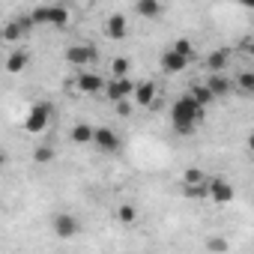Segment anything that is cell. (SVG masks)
Wrapping results in <instances>:
<instances>
[{
  "mask_svg": "<svg viewBox=\"0 0 254 254\" xmlns=\"http://www.w3.org/2000/svg\"><path fill=\"white\" fill-rule=\"evenodd\" d=\"M30 24H51V27H66L69 24V9L60 3H45L30 12Z\"/></svg>",
  "mask_w": 254,
  "mask_h": 254,
  "instance_id": "cell-2",
  "label": "cell"
},
{
  "mask_svg": "<svg viewBox=\"0 0 254 254\" xmlns=\"http://www.w3.org/2000/svg\"><path fill=\"white\" fill-rule=\"evenodd\" d=\"M30 27H33V24H30V18H18V21H9V24L3 27V39L15 45V42H21V39H24V33H27Z\"/></svg>",
  "mask_w": 254,
  "mask_h": 254,
  "instance_id": "cell-12",
  "label": "cell"
},
{
  "mask_svg": "<svg viewBox=\"0 0 254 254\" xmlns=\"http://www.w3.org/2000/svg\"><path fill=\"white\" fill-rule=\"evenodd\" d=\"M96 60H99L96 45H72V48L66 51V63H69V66H78V69L93 66Z\"/></svg>",
  "mask_w": 254,
  "mask_h": 254,
  "instance_id": "cell-5",
  "label": "cell"
},
{
  "mask_svg": "<svg viewBox=\"0 0 254 254\" xmlns=\"http://www.w3.org/2000/svg\"><path fill=\"white\" fill-rule=\"evenodd\" d=\"M156 96H159L156 81H141V84H135V90H132V99H135V105H141V108H153V105H156Z\"/></svg>",
  "mask_w": 254,
  "mask_h": 254,
  "instance_id": "cell-9",
  "label": "cell"
},
{
  "mask_svg": "<svg viewBox=\"0 0 254 254\" xmlns=\"http://www.w3.org/2000/svg\"><path fill=\"white\" fill-rule=\"evenodd\" d=\"M105 33H108V39H123L126 33H129V24H126V15H111L108 21H105Z\"/></svg>",
  "mask_w": 254,
  "mask_h": 254,
  "instance_id": "cell-14",
  "label": "cell"
},
{
  "mask_svg": "<svg viewBox=\"0 0 254 254\" xmlns=\"http://www.w3.org/2000/svg\"><path fill=\"white\" fill-rule=\"evenodd\" d=\"M203 87L209 90V96H212V99H218V96H227V93L233 90V81H230V75H227V72H221V75H206Z\"/></svg>",
  "mask_w": 254,
  "mask_h": 254,
  "instance_id": "cell-10",
  "label": "cell"
},
{
  "mask_svg": "<svg viewBox=\"0 0 254 254\" xmlns=\"http://www.w3.org/2000/svg\"><path fill=\"white\" fill-rule=\"evenodd\" d=\"M69 138H72V144H78V147L93 144V126H90V123H75L72 132H69Z\"/></svg>",
  "mask_w": 254,
  "mask_h": 254,
  "instance_id": "cell-16",
  "label": "cell"
},
{
  "mask_svg": "<svg viewBox=\"0 0 254 254\" xmlns=\"http://www.w3.org/2000/svg\"><path fill=\"white\" fill-rule=\"evenodd\" d=\"M0 168H6V153L0 150Z\"/></svg>",
  "mask_w": 254,
  "mask_h": 254,
  "instance_id": "cell-29",
  "label": "cell"
},
{
  "mask_svg": "<svg viewBox=\"0 0 254 254\" xmlns=\"http://www.w3.org/2000/svg\"><path fill=\"white\" fill-rule=\"evenodd\" d=\"M233 87H236L239 93H245V96H248V93H254V72H251V69L239 72V75H236V81H233Z\"/></svg>",
  "mask_w": 254,
  "mask_h": 254,
  "instance_id": "cell-20",
  "label": "cell"
},
{
  "mask_svg": "<svg viewBox=\"0 0 254 254\" xmlns=\"http://www.w3.org/2000/svg\"><path fill=\"white\" fill-rule=\"evenodd\" d=\"M233 186L224 180V177H215V180H209V197L215 200V203H230L233 200Z\"/></svg>",
  "mask_w": 254,
  "mask_h": 254,
  "instance_id": "cell-11",
  "label": "cell"
},
{
  "mask_svg": "<svg viewBox=\"0 0 254 254\" xmlns=\"http://www.w3.org/2000/svg\"><path fill=\"white\" fill-rule=\"evenodd\" d=\"M27 66V54L21 48H12V54L6 57V72H21Z\"/></svg>",
  "mask_w": 254,
  "mask_h": 254,
  "instance_id": "cell-19",
  "label": "cell"
},
{
  "mask_svg": "<svg viewBox=\"0 0 254 254\" xmlns=\"http://www.w3.org/2000/svg\"><path fill=\"white\" fill-rule=\"evenodd\" d=\"M189 96H191V99H194V102H197L200 108H206V105L212 102V96H209V90H206L203 84H197V87H191V93H189Z\"/></svg>",
  "mask_w": 254,
  "mask_h": 254,
  "instance_id": "cell-23",
  "label": "cell"
},
{
  "mask_svg": "<svg viewBox=\"0 0 254 254\" xmlns=\"http://www.w3.org/2000/svg\"><path fill=\"white\" fill-rule=\"evenodd\" d=\"M132 90H135V81L132 78H111V81H105V93H108L111 102L132 99Z\"/></svg>",
  "mask_w": 254,
  "mask_h": 254,
  "instance_id": "cell-7",
  "label": "cell"
},
{
  "mask_svg": "<svg viewBox=\"0 0 254 254\" xmlns=\"http://www.w3.org/2000/svg\"><path fill=\"white\" fill-rule=\"evenodd\" d=\"M51 227H54L57 239H75V236L81 233V221H78L72 212H57V215L51 218Z\"/></svg>",
  "mask_w": 254,
  "mask_h": 254,
  "instance_id": "cell-4",
  "label": "cell"
},
{
  "mask_svg": "<svg viewBox=\"0 0 254 254\" xmlns=\"http://www.w3.org/2000/svg\"><path fill=\"white\" fill-rule=\"evenodd\" d=\"M117 218H120L123 224H135V221H138V206H135V203H123V206L117 209Z\"/></svg>",
  "mask_w": 254,
  "mask_h": 254,
  "instance_id": "cell-21",
  "label": "cell"
},
{
  "mask_svg": "<svg viewBox=\"0 0 254 254\" xmlns=\"http://www.w3.org/2000/svg\"><path fill=\"white\" fill-rule=\"evenodd\" d=\"M117 111H120V114L126 117V114H129V111H132V105H129V102H117Z\"/></svg>",
  "mask_w": 254,
  "mask_h": 254,
  "instance_id": "cell-28",
  "label": "cell"
},
{
  "mask_svg": "<svg viewBox=\"0 0 254 254\" xmlns=\"http://www.w3.org/2000/svg\"><path fill=\"white\" fill-rule=\"evenodd\" d=\"M203 180H206V174L197 171V168H189V171L183 174V186H194V183H203Z\"/></svg>",
  "mask_w": 254,
  "mask_h": 254,
  "instance_id": "cell-27",
  "label": "cell"
},
{
  "mask_svg": "<svg viewBox=\"0 0 254 254\" xmlns=\"http://www.w3.org/2000/svg\"><path fill=\"white\" fill-rule=\"evenodd\" d=\"M171 51H174V54H180V57H186V60H191V54H194V48H191V42H189V39H177V42L171 45Z\"/></svg>",
  "mask_w": 254,
  "mask_h": 254,
  "instance_id": "cell-24",
  "label": "cell"
},
{
  "mask_svg": "<svg viewBox=\"0 0 254 254\" xmlns=\"http://www.w3.org/2000/svg\"><path fill=\"white\" fill-rule=\"evenodd\" d=\"M75 87H78L81 93H87V96H96V93H102V90H105V81H102V75L81 69V72H78V78H75Z\"/></svg>",
  "mask_w": 254,
  "mask_h": 254,
  "instance_id": "cell-8",
  "label": "cell"
},
{
  "mask_svg": "<svg viewBox=\"0 0 254 254\" xmlns=\"http://www.w3.org/2000/svg\"><path fill=\"white\" fill-rule=\"evenodd\" d=\"M48 123H51V105H48V102H39V105H33V108L27 111V117H24V129L33 132V135H39V132L48 129Z\"/></svg>",
  "mask_w": 254,
  "mask_h": 254,
  "instance_id": "cell-3",
  "label": "cell"
},
{
  "mask_svg": "<svg viewBox=\"0 0 254 254\" xmlns=\"http://www.w3.org/2000/svg\"><path fill=\"white\" fill-rule=\"evenodd\" d=\"M227 248H230V242L221 239V236H209L206 239V251H212V254H224Z\"/></svg>",
  "mask_w": 254,
  "mask_h": 254,
  "instance_id": "cell-25",
  "label": "cell"
},
{
  "mask_svg": "<svg viewBox=\"0 0 254 254\" xmlns=\"http://www.w3.org/2000/svg\"><path fill=\"white\" fill-rule=\"evenodd\" d=\"M0 72H3V63H0Z\"/></svg>",
  "mask_w": 254,
  "mask_h": 254,
  "instance_id": "cell-30",
  "label": "cell"
},
{
  "mask_svg": "<svg viewBox=\"0 0 254 254\" xmlns=\"http://www.w3.org/2000/svg\"><path fill=\"white\" fill-rule=\"evenodd\" d=\"M33 162H39V165L54 162V150H51V147H36V150H33Z\"/></svg>",
  "mask_w": 254,
  "mask_h": 254,
  "instance_id": "cell-26",
  "label": "cell"
},
{
  "mask_svg": "<svg viewBox=\"0 0 254 254\" xmlns=\"http://www.w3.org/2000/svg\"><path fill=\"white\" fill-rule=\"evenodd\" d=\"M129 60H126V57H114L111 60V78H129Z\"/></svg>",
  "mask_w": 254,
  "mask_h": 254,
  "instance_id": "cell-22",
  "label": "cell"
},
{
  "mask_svg": "<svg viewBox=\"0 0 254 254\" xmlns=\"http://www.w3.org/2000/svg\"><path fill=\"white\" fill-rule=\"evenodd\" d=\"M135 12L144 15V18H159V15L165 12V6L159 3V0H138V3H135Z\"/></svg>",
  "mask_w": 254,
  "mask_h": 254,
  "instance_id": "cell-17",
  "label": "cell"
},
{
  "mask_svg": "<svg viewBox=\"0 0 254 254\" xmlns=\"http://www.w3.org/2000/svg\"><path fill=\"white\" fill-rule=\"evenodd\" d=\"M183 194H186L189 200H203V197H209V180L194 183V186H183Z\"/></svg>",
  "mask_w": 254,
  "mask_h": 254,
  "instance_id": "cell-18",
  "label": "cell"
},
{
  "mask_svg": "<svg viewBox=\"0 0 254 254\" xmlns=\"http://www.w3.org/2000/svg\"><path fill=\"white\" fill-rule=\"evenodd\" d=\"M159 63H162V69H165V72H171V75L186 72V66H189V60H186V57H180V54H174L171 48L162 54V60H159Z\"/></svg>",
  "mask_w": 254,
  "mask_h": 254,
  "instance_id": "cell-15",
  "label": "cell"
},
{
  "mask_svg": "<svg viewBox=\"0 0 254 254\" xmlns=\"http://www.w3.org/2000/svg\"><path fill=\"white\" fill-rule=\"evenodd\" d=\"M206 117V108H200L189 93L180 96L171 108V126H174V132L177 135H191L194 132V126Z\"/></svg>",
  "mask_w": 254,
  "mask_h": 254,
  "instance_id": "cell-1",
  "label": "cell"
},
{
  "mask_svg": "<svg viewBox=\"0 0 254 254\" xmlns=\"http://www.w3.org/2000/svg\"><path fill=\"white\" fill-rule=\"evenodd\" d=\"M93 147L102 150V153H117L120 150V135L111 126H99V129H93Z\"/></svg>",
  "mask_w": 254,
  "mask_h": 254,
  "instance_id": "cell-6",
  "label": "cell"
},
{
  "mask_svg": "<svg viewBox=\"0 0 254 254\" xmlns=\"http://www.w3.org/2000/svg\"><path fill=\"white\" fill-rule=\"evenodd\" d=\"M227 63H230V48H218V51H212L206 57V72L209 75H221L227 69Z\"/></svg>",
  "mask_w": 254,
  "mask_h": 254,
  "instance_id": "cell-13",
  "label": "cell"
}]
</instances>
